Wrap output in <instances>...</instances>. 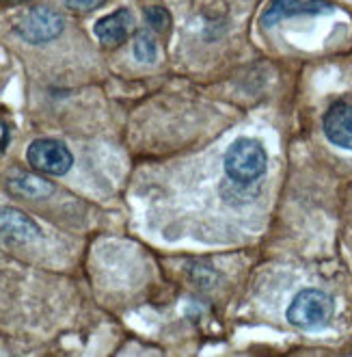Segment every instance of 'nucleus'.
I'll use <instances>...</instances> for the list:
<instances>
[{"instance_id": "1a4fd4ad", "label": "nucleus", "mask_w": 352, "mask_h": 357, "mask_svg": "<svg viewBox=\"0 0 352 357\" xmlns=\"http://www.w3.org/2000/svg\"><path fill=\"white\" fill-rule=\"evenodd\" d=\"M9 191L17 197H24V199H44L48 195H52V184L39 176H15L9 180Z\"/></svg>"}, {"instance_id": "9d476101", "label": "nucleus", "mask_w": 352, "mask_h": 357, "mask_svg": "<svg viewBox=\"0 0 352 357\" xmlns=\"http://www.w3.org/2000/svg\"><path fill=\"white\" fill-rule=\"evenodd\" d=\"M134 56L141 63H154L156 61V56H158V44H156V39L150 33L141 31L136 35V39H134Z\"/></svg>"}, {"instance_id": "39448f33", "label": "nucleus", "mask_w": 352, "mask_h": 357, "mask_svg": "<svg viewBox=\"0 0 352 357\" xmlns=\"http://www.w3.org/2000/svg\"><path fill=\"white\" fill-rule=\"evenodd\" d=\"M326 0H271V5L262 13V26H275L285 17L294 15H318L328 11Z\"/></svg>"}, {"instance_id": "423d86ee", "label": "nucleus", "mask_w": 352, "mask_h": 357, "mask_svg": "<svg viewBox=\"0 0 352 357\" xmlns=\"http://www.w3.org/2000/svg\"><path fill=\"white\" fill-rule=\"evenodd\" d=\"M322 128L330 143L342 150L352 152V104L348 102L333 104L322 119Z\"/></svg>"}, {"instance_id": "f257e3e1", "label": "nucleus", "mask_w": 352, "mask_h": 357, "mask_svg": "<svg viewBox=\"0 0 352 357\" xmlns=\"http://www.w3.org/2000/svg\"><path fill=\"white\" fill-rule=\"evenodd\" d=\"M225 174L236 184L257 182L268 167V154L257 139H236L225 152Z\"/></svg>"}, {"instance_id": "9b49d317", "label": "nucleus", "mask_w": 352, "mask_h": 357, "mask_svg": "<svg viewBox=\"0 0 352 357\" xmlns=\"http://www.w3.org/2000/svg\"><path fill=\"white\" fill-rule=\"evenodd\" d=\"M145 20H147V24L156 33H164V31H169V26H171L169 11L164 7H160V5H152V7L145 9Z\"/></svg>"}, {"instance_id": "f8f14e48", "label": "nucleus", "mask_w": 352, "mask_h": 357, "mask_svg": "<svg viewBox=\"0 0 352 357\" xmlns=\"http://www.w3.org/2000/svg\"><path fill=\"white\" fill-rule=\"evenodd\" d=\"M106 0H65V7L74 13H89L104 5Z\"/></svg>"}, {"instance_id": "f03ea898", "label": "nucleus", "mask_w": 352, "mask_h": 357, "mask_svg": "<svg viewBox=\"0 0 352 357\" xmlns=\"http://www.w3.org/2000/svg\"><path fill=\"white\" fill-rule=\"evenodd\" d=\"M333 312H335V303L324 290L305 288L292 299L285 317L289 325L312 331V329H322L324 325H328V321L333 319Z\"/></svg>"}, {"instance_id": "6e6552de", "label": "nucleus", "mask_w": 352, "mask_h": 357, "mask_svg": "<svg viewBox=\"0 0 352 357\" xmlns=\"http://www.w3.org/2000/svg\"><path fill=\"white\" fill-rule=\"evenodd\" d=\"M93 31H95V37L99 39L102 46L117 48L132 35L134 17L128 9H117L115 13H111L106 17H99Z\"/></svg>"}, {"instance_id": "7ed1b4c3", "label": "nucleus", "mask_w": 352, "mask_h": 357, "mask_svg": "<svg viewBox=\"0 0 352 357\" xmlns=\"http://www.w3.org/2000/svg\"><path fill=\"white\" fill-rule=\"evenodd\" d=\"M26 158L33 169L50 176H65L74 165V156L67 150V145L56 139L33 141L26 150Z\"/></svg>"}, {"instance_id": "0eeeda50", "label": "nucleus", "mask_w": 352, "mask_h": 357, "mask_svg": "<svg viewBox=\"0 0 352 357\" xmlns=\"http://www.w3.org/2000/svg\"><path fill=\"white\" fill-rule=\"evenodd\" d=\"M41 236V227L15 208H0V238L7 243L24 245Z\"/></svg>"}, {"instance_id": "20e7f679", "label": "nucleus", "mask_w": 352, "mask_h": 357, "mask_svg": "<svg viewBox=\"0 0 352 357\" xmlns=\"http://www.w3.org/2000/svg\"><path fill=\"white\" fill-rule=\"evenodd\" d=\"M15 33L29 44H46L63 33V17L50 7H33L15 22Z\"/></svg>"}]
</instances>
